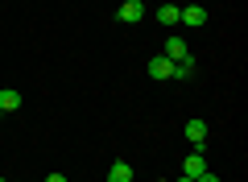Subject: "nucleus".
I'll return each mask as SVG.
<instances>
[{"label":"nucleus","mask_w":248,"mask_h":182,"mask_svg":"<svg viewBox=\"0 0 248 182\" xmlns=\"http://www.w3.org/2000/svg\"><path fill=\"white\" fill-rule=\"evenodd\" d=\"M161 54H166L170 62H195V58H190V46H186L178 33H170V42H166V50H161Z\"/></svg>","instance_id":"nucleus-1"},{"label":"nucleus","mask_w":248,"mask_h":182,"mask_svg":"<svg viewBox=\"0 0 248 182\" xmlns=\"http://www.w3.org/2000/svg\"><path fill=\"white\" fill-rule=\"evenodd\" d=\"M186 141L195 149H207V120H186Z\"/></svg>","instance_id":"nucleus-2"},{"label":"nucleus","mask_w":248,"mask_h":182,"mask_svg":"<svg viewBox=\"0 0 248 182\" xmlns=\"http://www.w3.org/2000/svg\"><path fill=\"white\" fill-rule=\"evenodd\" d=\"M178 25H207V9H203V4H186V9H182V17H178Z\"/></svg>","instance_id":"nucleus-3"},{"label":"nucleus","mask_w":248,"mask_h":182,"mask_svg":"<svg viewBox=\"0 0 248 182\" xmlns=\"http://www.w3.org/2000/svg\"><path fill=\"white\" fill-rule=\"evenodd\" d=\"M203 170H207V153H203V149H195V153L182 162V174H186V178H199Z\"/></svg>","instance_id":"nucleus-4"},{"label":"nucleus","mask_w":248,"mask_h":182,"mask_svg":"<svg viewBox=\"0 0 248 182\" xmlns=\"http://www.w3.org/2000/svg\"><path fill=\"white\" fill-rule=\"evenodd\" d=\"M149 79H161V83L174 79V62H170L166 54H161V58H149Z\"/></svg>","instance_id":"nucleus-5"},{"label":"nucleus","mask_w":248,"mask_h":182,"mask_svg":"<svg viewBox=\"0 0 248 182\" xmlns=\"http://www.w3.org/2000/svg\"><path fill=\"white\" fill-rule=\"evenodd\" d=\"M141 17H145V4H141V0H124V4H120V21H128V25H137Z\"/></svg>","instance_id":"nucleus-6"},{"label":"nucleus","mask_w":248,"mask_h":182,"mask_svg":"<svg viewBox=\"0 0 248 182\" xmlns=\"http://www.w3.org/2000/svg\"><path fill=\"white\" fill-rule=\"evenodd\" d=\"M108 182H133V165L128 162H112L108 165Z\"/></svg>","instance_id":"nucleus-7"},{"label":"nucleus","mask_w":248,"mask_h":182,"mask_svg":"<svg viewBox=\"0 0 248 182\" xmlns=\"http://www.w3.org/2000/svg\"><path fill=\"white\" fill-rule=\"evenodd\" d=\"M21 104H25V96H21V91H0V112H4V116L17 112Z\"/></svg>","instance_id":"nucleus-8"},{"label":"nucleus","mask_w":248,"mask_h":182,"mask_svg":"<svg viewBox=\"0 0 248 182\" xmlns=\"http://www.w3.org/2000/svg\"><path fill=\"white\" fill-rule=\"evenodd\" d=\"M178 17H182L178 4H161V9H157V21H161V25H178Z\"/></svg>","instance_id":"nucleus-9"},{"label":"nucleus","mask_w":248,"mask_h":182,"mask_svg":"<svg viewBox=\"0 0 248 182\" xmlns=\"http://www.w3.org/2000/svg\"><path fill=\"white\" fill-rule=\"evenodd\" d=\"M195 75V62H174V79H190Z\"/></svg>","instance_id":"nucleus-10"},{"label":"nucleus","mask_w":248,"mask_h":182,"mask_svg":"<svg viewBox=\"0 0 248 182\" xmlns=\"http://www.w3.org/2000/svg\"><path fill=\"white\" fill-rule=\"evenodd\" d=\"M195 182H219V174H211V170H203V174H199Z\"/></svg>","instance_id":"nucleus-11"},{"label":"nucleus","mask_w":248,"mask_h":182,"mask_svg":"<svg viewBox=\"0 0 248 182\" xmlns=\"http://www.w3.org/2000/svg\"><path fill=\"white\" fill-rule=\"evenodd\" d=\"M46 182H66V178H62V174H50V178H46Z\"/></svg>","instance_id":"nucleus-12"},{"label":"nucleus","mask_w":248,"mask_h":182,"mask_svg":"<svg viewBox=\"0 0 248 182\" xmlns=\"http://www.w3.org/2000/svg\"><path fill=\"white\" fill-rule=\"evenodd\" d=\"M178 182H195V178H186V174H182V178H178Z\"/></svg>","instance_id":"nucleus-13"},{"label":"nucleus","mask_w":248,"mask_h":182,"mask_svg":"<svg viewBox=\"0 0 248 182\" xmlns=\"http://www.w3.org/2000/svg\"><path fill=\"white\" fill-rule=\"evenodd\" d=\"M0 182H4V178H0Z\"/></svg>","instance_id":"nucleus-14"}]
</instances>
